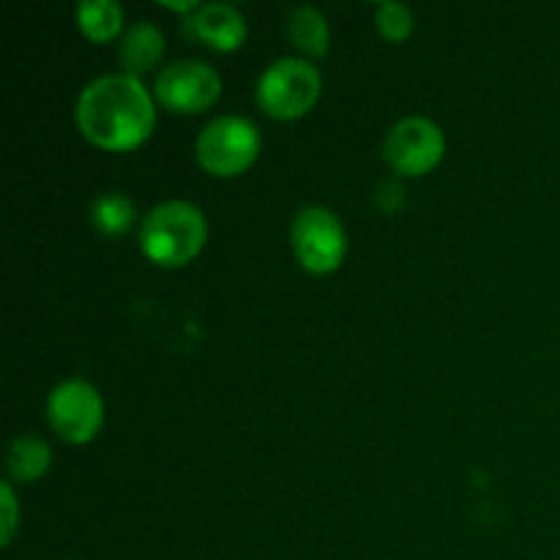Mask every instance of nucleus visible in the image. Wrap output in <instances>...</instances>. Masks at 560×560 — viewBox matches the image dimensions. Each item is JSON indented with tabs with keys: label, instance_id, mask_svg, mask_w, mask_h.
<instances>
[{
	"label": "nucleus",
	"instance_id": "nucleus-1",
	"mask_svg": "<svg viewBox=\"0 0 560 560\" xmlns=\"http://www.w3.org/2000/svg\"><path fill=\"white\" fill-rule=\"evenodd\" d=\"M77 129L104 151H131L151 137L156 109L140 77L104 74L82 88L74 107Z\"/></svg>",
	"mask_w": 560,
	"mask_h": 560
},
{
	"label": "nucleus",
	"instance_id": "nucleus-2",
	"mask_svg": "<svg viewBox=\"0 0 560 560\" xmlns=\"http://www.w3.org/2000/svg\"><path fill=\"white\" fill-rule=\"evenodd\" d=\"M208 238L206 213L186 200L159 202L140 224V246L151 262L178 268L195 260Z\"/></svg>",
	"mask_w": 560,
	"mask_h": 560
},
{
	"label": "nucleus",
	"instance_id": "nucleus-3",
	"mask_svg": "<svg viewBox=\"0 0 560 560\" xmlns=\"http://www.w3.org/2000/svg\"><path fill=\"white\" fill-rule=\"evenodd\" d=\"M260 129L241 115H219L202 126L197 135L195 153L202 170L219 178H233L249 170L260 156Z\"/></svg>",
	"mask_w": 560,
	"mask_h": 560
},
{
	"label": "nucleus",
	"instance_id": "nucleus-4",
	"mask_svg": "<svg viewBox=\"0 0 560 560\" xmlns=\"http://www.w3.org/2000/svg\"><path fill=\"white\" fill-rule=\"evenodd\" d=\"M320 88V71L304 58H277L257 80V104L271 118L293 120L315 107Z\"/></svg>",
	"mask_w": 560,
	"mask_h": 560
},
{
	"label": "nucleus",
	"instance_id": "nucleus-5",
	"mask_svg": "<svg viewBox=\"0 0 560 560\" xmlns=\"http://www.w3.org/2000/svg\"><path fill=\"white\" fill-rule=\"evenodd\" d=\"M290 241L301 266L310 273H331L348 255V233L326 206H306L295 213Z\"/></svg>",
	"mask_w": 560,
	"mask_h": 560
},
{
	"label": "nucleus",
	"instance_id": "nucleus-6",
	"mask_svg": "<svg viewBox=\"0 0 560 560\" xmlns=\"http://www.w3.org/2000/svg\"><path fill=\"white\" fill-rule=\"evenodd\" d=\"M49 427L71 446L91 443L104 424V402L96 386L82 377L60 381L47 397Z\"/></svg>",
	"mask_w": 560,
	"mask_h": 560
},
{
	"label": "nucleus",
	"instance_id": "nucleus-7",
	"mask_svg": "<svg viewBox=\"0 0 560 560\" xmlns=\"http://www.w3.org/2000/svg\"><path fill=\"white\" fill-rule=\"evenodd\" d=\"M153 93L162 107L195 115L217 104V98L222 96V77L206 60H175L159 71Z\"/></svg>",
	"mask_w": 560,
	"mask_h": 560
},
{
	"label": "nucleus",
	"instance_id": "nucleus-8",
	"mask_svg": "<svg viewBox=\"0 0 560 560\" xmlns=\"http://www.w3.org/2000/svg\"><path fill=\"white\" fill-rule=\"evenodd\" d=\"M386 162L399 175H424L441 164L446 153L443 129L430 118L410 115L394 124L386 137Z\"/></svg>",
	"mask_w": 560,
	"mask_h": 560
},
{
	"label": "nucleus",
	"instance_id": "nucleus-9",
	"mask_svg": "<svg viewBox=\"0 0 560 560\" xmlns=\"http://www.w3.org/2000/svg\"><path fill=\"white\" fill-rule=\"evenodd\" d=\"M186 36L202 42L217 52H233L246 42V20L230 3H202L184 20Z\"/></svg>",
	"mask_w": 560,
	"mask_h": 560
},
{
	"label": "nucleus",
	"instance_id": "nucleus-10",
	"mask_svg": "<svg viewBox=\"0 0 560 560\" xmlns=\"http://www.w3.org/2000/svg\"><path fill=\"white\" fill-rule=\"evenodd\" d=\"M162 55L164 36L153 22L137 20L126 27L124 38H120V66L126 69V74H145L153 66H159Z\"/></svg>",
	"mask_w": 560,
	"mask_h": 560
},
{
	"label": "nucleus",
	"instance_id": "nucleus-11",
	"mask_svg": "<svg viewBox=\"0 0 560 560\" xmlns=\"http://www.w3.org/2000/svg\"><path fill=\"white\" fill-rule=\"evenodd\" d=\"M49 465H52V452L38 435H20L11 441L5 468H9V476L14 481L33 485V481L47 474Z\"/></svg>",
	"mask_w": 560,
	"mask_h": 560
},
{
	"label": "nucleus",
	"instance_id": "nucleus-12",
	"mask_svg": "<svg viewBox=\"0 0 560 560\" xmlns=\"http://www.w3.org/2000/svg\"><path fill=\"white\" fill-rule=\"evenodd\" d=\"M288 36L299 52L312 55V58H320L328 52V20L320 9L315 5H299V9L290 14L288 20Z\"/></svg>",
	"mask_w": 560,
	"mask_h": 560
},
{
	"label": "nucleus",
	"instance_id": "nucleus-13",
	"mask_svg": "<svg viewBox=\"0 0 560 560\" xmlns=\"http://www.w3.org/2000/svg\"><path fill=\"white\" fill-rule=\"evenodd\" d=\"M77 25L91 42H113L124 31V9L115 0H82L77 5Z\"/></svg>",
	"mask_w": 560,
	"mask_h": 560
},
{
	"label": "nucleus",
	"instance_id": "nucleus-14",
	"mask_svg": "<svg viewBox=\"0 0 560 560\" xmlns=\"http://www.w3.org/2000/svg\"><path fill=\"white\" fill-rule=\"evenodd\" d=\"M135 202L124 191H102L91 202V222L104 235L126 233L131 228V222H135Z\"/></svg>",
	"mask_w": 560,
	"mask_h": 560
},
{
	"label": "nucleus",
	"instance_id": "nucleus-15",
	"mask_svg": "<svg viewBox=\"0 0 560 560\" xmlns=\"http://www.w3.org/2000/svg\"><path fill=\"white\" fill-rule=\"evenodd\" d=\"M375 25L381 36L388 38V42H405L413 33L416 16L410 5L388 0V3H381L375 9Z\"/></svg>",
	"mask_w": 560,
	"mask_h": 560
},
{
	"label": "nucleus",
	"instance_id": "nucleus-16",
	"mask_svg": "<svg viewBox=\"0 0 560 560\" xmlns=\"http://www.w3.org/2000/svg\"><path fill=\"white\" fill-rule=\"evenodd\" d=\"M0 514H3L0 541H3V547H9L16 534V525H20V503H16L14 487H11L9 481H3V487H0Z\"/></svg>",
	"mask_w": 560,
	"mask_h": 560
},
{
	"label": "nucleus",
	"instance_id": "nucleus-17",
	"mask_svg": "<svg viewBox=\"0 0 560 560\" xmlns=\"http://www.w3.org/2000/svg\"><path fill=\"white\" fill-rule=\"evenodd\" d=\"M164 9H173V11H191L195 14L197 9H200L202 3H197V0H180V3H175V0H164Z\"/></svg>",
	"mask_w": 560,
	"mask_h": 560
}]
</instances>
